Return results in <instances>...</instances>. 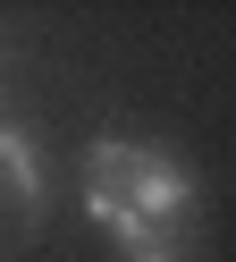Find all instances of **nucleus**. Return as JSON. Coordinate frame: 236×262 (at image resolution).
<instances>
[{"label":"nucleus","mask_w":236,"mask_h":262,"mask_svg":"<svg viewBox=\"0 0 236 262\" xmlns=\"http://www.w3.org/2000/svg\"><path fill=\"white\" fill-rule=\"evenodd\" d=\"M84 211H93V228L118 254H144V245H177L185 254V228L202 220V186L160 144L101 136L93 152H84Z\"/></svg>","instance_id":"nucleus-1"},{"label":"nucleus","mask_w":236,"mask_h":262,"mask_svg":"<svg viewBox=\"0 0 236 262\" xmlns=\"http://www.w3.org/2000/svg\"><path fill=\"white\" fill-rule=\"evenodd\" d=\"M42 228V144L0 119V245Z\"/></svg>","instance_id":"nucleus-2"}]
</instances>
